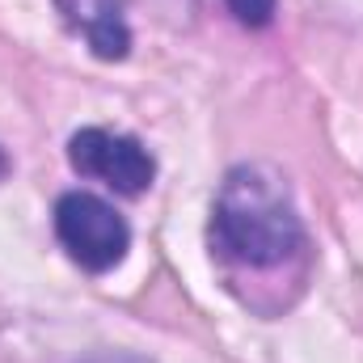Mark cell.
Instances as JSON below:
<instances>
[{"instance_id": "6da1fadb", "label": "cell", "mask_w": 363, "mask_h": 363, "mask_svg": "<svg viewBox=\"0 0 363 363\" xmlns=\"http://www.w3.org/2000/svg\"><path fill=\"white\" fill-rule=\"evenodd\" d=\"M207 245L224 287L262 317L283 313L304 291L313 267L296 199L271 165H233L224 174L207 224Z\"/></svg>"}, {"instance_id": "277c9868", "label": "cell", "mask_w": 363, "mask_h": 363, "mask_svg": "<svg viewBox=\"0 0 363 363\" xmlns=\"http://www.w3.org/2000/svg\"><path fill=\"white\" fill-rule=\"evenodd\" d=\"M85 38L97 60H127L131 30H127V17L118 13V0H97V13L85 21Z\"/></svg>"}, {"instance_id": "8992f818", "label": "cell", "mask_w": 363, "mask_h": 363, "mask_svg": "<svg viewBox=\"0 0 363 363\" xmlns=\"http://www.w3.org/2000/svg\"><path fill=\"white\" fill-rule=\"evenodd\" d=\"M4 174H9V157L0 152V178H4Z\"/></svg>"}, {"instance_id": "5b68a950", "label": "cell", "mask_w": 363, "mask_h": 363, "mask_svg": "<svg viewBox=\"0 0 363 363\" xmlns=\"http://www.w3.org/2000/svg\"><path fill=\"white\" fill-rule=\"evenodd\" d=\"M224 4H228V13H233L241 26H250V30L271 26L274 9H279V0H224Z\"/></svg>"}, {"instance_id": "3957f363", "label": "cell", "mask_w": 363, "mask_h": 363, "mask_svg": "<svg viewBox=\"0 0 363 363\" xmlns=\"http://www.w3.org/2000/svg\"><path fill=\"white\" fill-rule=\"evenodd\" d=\"M68 161L77 174L97 178L114 186L118 194H144L157 178V161L152 152L123 131H106V127H81L68 140Z\"/></svg>"}, {"instance_id": "7a4b0ae2", "label": "cell", "mask_w": 363, "mask_h": 363, "mask_svg": "<svg viewBox=\"0 0 363 363\" xmlns=\"http://www.w3.org/2000/svg\"><path fill=\"white\" fill-rule=\"evenodd\" d=\"M55 237L81 271H114L131 250L127 220L89 190H68L55 199Z\"/></svg>"}]
</instances>
